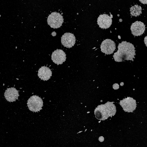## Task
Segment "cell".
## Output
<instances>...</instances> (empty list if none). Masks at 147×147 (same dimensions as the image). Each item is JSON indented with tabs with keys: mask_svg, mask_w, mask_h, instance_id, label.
I'll list each match as a JSON object with an SVG mask.
<instances>
[{
	"mask_svg": "<svg viewBox=\"0 0 147 147\" xmlns=\"http://www.w3.org/2000/svg\"><path fill=\"white\" fill-rule=\"evenodd\" d=\"M117 51L114 53L113 56L115 61L120 62L125 60L134 61L135 58L136 50L134 45L129 42L123 41L119 43Z\"/></svg>",
	"mask_w": 147,
	"mask_h": 147,
	"instance_id": "obj_1",
	"label": "cell"
},
{
	"mask_svg": "<svg viewBox=\"0 0 147 147\" xmlns=\"http://www.w3.org/2000/svg\"><path fill=\"white\" fill-rule=\"evenodd\" d=\"M144 41L146 46L147 47V36L145 37Z\"/></svg>",
	"mask_w": 147,
	"mask_h": 147,
	"instance_id": "obj_17",
	"label": "cell"
},
{
	"mask_svg": "<svg viewBox=\"0 0 147 147\" xmlns=\"http://www.w3.org/2000/svg\"><path fill=\"white\" fill-rule=\"evenodd\" d=\"M130 14L133 16H137L142 13V8L137 5L132 6L130 10Z\"/></svg>",
	"mask_w": 147,
	"mask_h": 147,
	"instance_id": "obj_13",
	"label": "cell"
},
{
	"mask_svg": "<svg viewBox=\"0 0 147 147\" xmlns=\"http://www.w3.org/2000/svg\"><path fill=\"white\" fill-rule=\"evenodd\" d=\"M63 21V16L59 13L56 12L51 13L47 19L48 24L51 28L54 29L60 27Z\"/></svg>",
	"mask_w": 147,
	"mask_h": 147,
	"instance_id": "obj_3",
	"label": "cell"
},
{
	"mask_svg": "<svg viewBox=\"0 0 147 147\" xmlns=\"http://www.w3.org/2000/svg\"><path fill=\"white\" fill-rule=\"evenodd\" d=\"M98 140L100 142H102L104 141V138L102 136H100L98 138Z\"/></svg>",
	"mask_w": 147,
	"mask_h": 147,
	"instance_id": "obj_15",
	"label": "cell"
},
{
	"mask_svg": "<svg viewBox=\"0 0 147 147\" xmlns=\"http://www.w3.org/2000/svg\"><path fill=\"white\" fill-rule=\"evenodd\" d=\"M43 101L38 96L34 95L31 96L27 101V105L30 110L33 112L39 111L42 109Z\"/></svg>",
	"mask_w": 147,
	"mask_h": 147,
	"instance_id": "obj_4",
	"label": "cell"
},
{
	"mask_svg": "<svg viewBox=\"0 0 147 147\" xmlns=\"http://www.w3.org/2000/svg\"><path fill=\"white\" fill-rule=\"evenodd\" d=\"M62 44L66 48H70L74 46L76 42V38L73 34L66 32L61 38Z\"/></svg>",
	"mask_w": 147,
	"mask_h": 147,
	"instance_id": "obj_7",
	"label": "cell"
},
{
	"mask_svg": "<svg viewBox=\"0 0 147 147\" xmlns=\"http://www.w3.org/2000/svg\"><path fill=\"white\" fill-rule=\"evenodd\" d=\"M38 75L39 78L44 81L49 80L52 76V72L49 67L43 66L38 71Z\"/></svg>",
	"mask_w": 147,
	"mask_h": 147,
	"instance_id": "obj_12",
	"label": "cell"
},
{
	"mask_svg": "<svg viewBox=\"0 0 147 147\" xmlns=\"http://www.w3.org/2000/svg\"><path fill=\"white\" fill-rule=\"evenodd\" d=\"M113 88L114 90H117L119 88V85L117 83H115L113 84Z\"/></svg>",
	"mask_w": 147,
	"mask_h": 147,
	"instance_id": "obj_14",
	"label": "cell"
},
{
	"mask_svg": "<svg viewBox=\"0 0 147 147\" xmlns=\"http://www.w3.org/2000/svg\"><path fill=\"white\" fill-rule=\"evenodd\" d=\"M51 57L53 61L58 65L62 64L66 58L65 53L62 50L58 49L53 52Z\"/></svg>",
	"mask_w": 147,
	"mask_h": 147,
	"instance_id": "obj_8",
	"label": "cell"
},
{
	"mask_svg": "<svg viewBox=\"0 0 147 147\" xmlns=\"http://www.w3.org/2000/svg\"><path fill=\"white\" fill-rule=\"evenodd\" d=\"M114 102L107 101L104 104L98 105L94 111L95 117L98 120L103 121L115 115L116 109Z\"/></svg>",
	"mask_w": 147,
	"mask_h": 147,
	"instance_id": "obj_2",
	"label": "cell"
},
{
	"mask_svg": "<svg viewBox=\"0 0 147 147\" xmlns=\"http://www.w3.org/2000/svg\"><path fill=\"white\" fill-rule=\"evenodd\" d=\"M139 1L142 3L144 4H147V0H139Z\"/></svg>",
	"mask_w": 147,
	"mask_h": 147,
	"instance_id": "obj_16",
	"label": "cell"
},
{
	"mask_svg": "<svg viewBox=\"0 0 147 147\" xmlns=\"http://www.w3.org/2000/svg\"><path fill=\"white\" fill-rule=\"evenodd\" d=\"M100 48L102 52L107 55H110L112 54L115 49V44L111 40L107 39L102 42Z\"/></svg>",
	"mask_w": 147,
	"mask_h": 147,
	"instance_id": "obj_6",
	"label": "cell"
},
{
	"mask_svg": "<svg viewBox=\"0 0 147 147\" xmlns=\"http://www.w3.org/2000/svg\"><path fill=\"white\" fill-rule=\"evenodd\" d=\"M112 17L107 14L100 15L97 18V24L99 27L102 29L109 28L112 24Z\"/></svg>",
	"mask_w": 147,
	"mask_h": 147,
	"instance_id": "obj_9",
	"label": "cell"
},
{
	"mask_svg": "<svg viewBox=\"0 0 147 147\" xmlns=\"http://www.w3.org/2000/svg\"><path fill=\"white\" fill-rule=\"evenodd\" d=\"M145 25L141 22L136 21L132 23L131 26L130 30L132 34L134 36L141 35L145 30Z\"/></svg>",
	"mask_w": 147,
	"mask_h": 147,
	"instance_id": "obj_10",
	"label": "cell"
},
{
	"mask_svg": "<svg viewBox=\"0 0 147 147\" xmlns=\"http://www.w3.org/2000/svg\"><path fill=\"white\" fill-rule=\"evenodd\" d=\"M14 87L7 88L4 93V96L6 100L10 102L16 101L19 96L18 92Z\"/></svg>",
	"mask_w": 147,
	"mask_h": 147,
	"instance_id": "obj_11",
	"label": "cell"
},
{
	"mask_svg": "<svg viewBox=\"0 0 147 147\" xmlns=\"http://www.w3.org/2000/svg\"><path fill=\"white\" fill-rule=\"evenodd\" d=\"M119 103L123 110L128 113H132L137 107L136 100L130 97H127L120 100Z\"/></svg>",
	"mask_w": 147,
	"mask_h": 147,
	"instance_id": "obj_5",
	"label": "cell"
}]
</instances>
